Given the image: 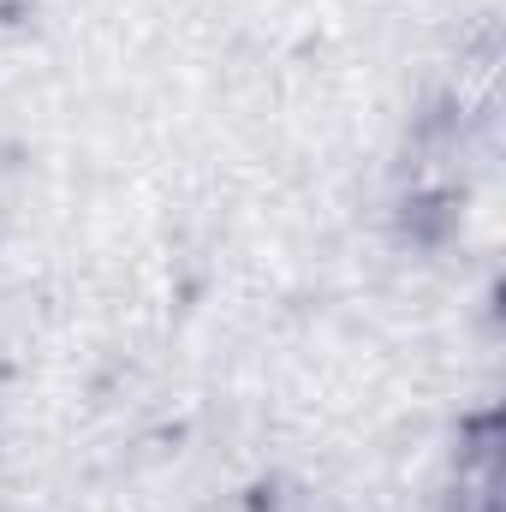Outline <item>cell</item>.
I'll return each mask as SVG.
<instances>
[{"label":"cell","mask_w":506,"mask_h":512,"mask_svg":"<svg viewBox=\"0 0 506 512\" xmlns=\"http://www.w3.org/2000/svg\"><path fill=\"white\" fill-rule=\"evenodd\" d=\"M506 501V459H501V417L483 411L459 429L453 453V507L459 512H501Z\"/></svg>","instance_id":"1"}]
</instances>
